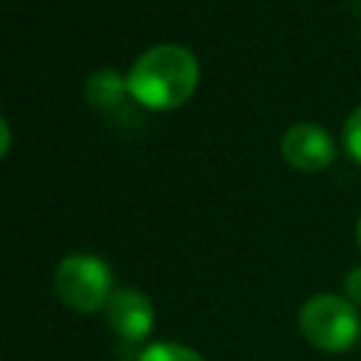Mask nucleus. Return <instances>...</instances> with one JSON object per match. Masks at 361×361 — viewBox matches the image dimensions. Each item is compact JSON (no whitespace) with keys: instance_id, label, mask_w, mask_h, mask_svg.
Segmentation results:
<instances>
[{"instance_id":"f257e3e1","label":"nucleus","mask_w":361,"mask_h":361,"mask_svg":"<svg viewBox=\"0 0 361 361\" xmlns=\"http://www.w3.org/2000/svg\"><path fill=\"white\" fill-rule=\"evenodd\" d=\"M197 59L183 45H155L144 51L130 73H127V90L130 96L149 107V110H175L180 107L197 87Z\"/></svg>"},{"instance_id":"f03ea898","label":"nucleus","mask_w":361,"mask_h":361,"mask_svg":"<svg viewBox=\"0 0 361 361\" xmlns=\"http://www.w3.org/2000/svg\"><path fill=\"white\" fill-rule=\"evenodd\" d=\"M299 330L310 347L322 353H344L361 336V316L350 299L319 293L302 305Z\"/></svg>"},{"instance_id":"7ed1b4c3","label":"nucleus","mask_w":361,"mask_h":361,"mask_svg":"<svg viewBox=\"0 0 361 361\" xmlns=\"http://www.w3.org/2000/svg\"><path fill=\"white\" fill-rule=\"evenodd\" d=\"M110 268L93 254H71L59 262L54 288L65 307L79 313H93L110 299Z\"/></svg>"},{"instance_id":"20e7f679","label":"nucleus","mask_w":361,"mask_h":361,"mask_svg":"<svg viewBox=\"0 0 361 361\" xmlns=\"http://www.w3.org/2000/svg\"><path fill=\"white\" fill-rule=\"evenodd\" d=\"M282 155L299 172H322L336 161V141L313 121H296L282 133Z\"/></svg>"},{"instance_id":"39448f33","label":"nucleus","mask_w":361,"mask_h":361,"mask_svg":"<svg viewBox=\"0 0 361 361\" xmlns=\"http://www.w3.org/2000/svg\"><path fill=\"white\" fill-rule=\"evenodd\" d=\"M104 313H107L110 327L127 341H141L152 330V322H155L149 299L133 288L113 290L104 305Z\"/></svg>"},{"instance_id":"423d86ee","label":"nucleus","mask_w":361,"mask_h":361,"mask_svg":"<svg viewBox=\"0 0 361 361\" xmlns=\"http://www.w3.org/2000/svg\"><path fill=\"white\" fill-rule=\"evenodd\" d=\"M127 90V76H118L116 71H99L87 79L85 96L93 107H116L124 99Z\"/></svg>"},{"instance_id":"0eeeda50","label":"nucleus","mask_w":361,"mask_h":361,"mask_svg":"<svg viewBox=\"0 0 361 361\" xmlns=\"http://www.w3.org/2000/svg\"><path fill=\"white\" fill-rule=\"evenodd\" d=\"M138 361H203V355H197L192 347H183V344H172V341H158V344H149Z\"/></svg>"},{"instance_id":"6e6552de","label":"nucleus","mask_w":361,"mask_h":361,"mask_svg":"<svg viewBox=\"0 0 361 361\" xmlns=\"http://www.w3.org/2000/svg\"><path fill=\"white\" fill-rule=\"evenodd\" d=\"M341 144H344V152L361 166V107H355L347 116L344 133H341Z\"/></svg>"},{"instance_id":"1a4fd4ad","label":"nucleus","mask_w":361,"mask_h":361,"mask_svg":"<svg viewBox=\"0 0 361 361\" xmlns=\"http://www.w3.org/2000/svg\"><path fill=\"white\" fill-rule=\"evenodd\" d=\"M344 290H347V299L353 305H361V268H353L344 276Z\"/></svg>"},{"instance_id":"9d476101","label":"nucleus","mask_w":361,"mask_h":361,"mask_svg":"<svg viewBox=\"0 0 361 361\" xmlns=\"http://www.w3.org/2000/svg\"><path fill=\"white\" fill-rule=\"evenodd\" d=\"M8 144H11V133H8V124L0 118V158L8 152Z\"/></svg>"},{"instance_id":"9b49d317","label":"nucleus","mask_w":361,"mask_h":361,"mask_svg":"<svg viewBox=\"0 0 361 361\" xmlns=\"http://www.w3.org/2000/svg\"><path fill=\"white\" fill-rule=\"evenodd\" d=\"M358 248H361V217H358Z\"/></svg>"}]
</instances>
